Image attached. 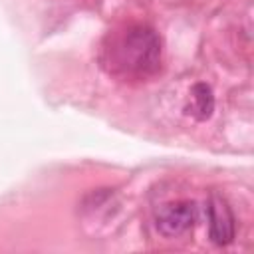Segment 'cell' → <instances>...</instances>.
<instances>
[{
  "label": "cell",
  "instance_id": "1",
  "mask_svg": "<svg viewBox=\"0 0 254 254\" xmlns=\"http://www.w3.org/2000/svg\"><path fill=\"white\" fill-rule=\"evenodd\" d=\"M101 67L119 81H149L161 71L163 46L153 26L125 22L109 30L101 42Z\"/></svg>",
  "mask_w": 254,
  "mask_h": 254
},
{
  "label": "cell",
  "instance_id": "4",
  "mask_svg": "<svg viewBox=\"0 0 254 254\" xmlns=\"http://www.w3.org/2000/svg\"><path fill=\"white\" fill-rule=\"evenodd\" d=\"M212 107H214V99H212L210 89H208L204 83H196L194 89H192L190 113H192L196 119H206V117L210 115Z\"/></svg>",
  "mask_w": 254,
  "mask_h": 254
},
{
  "label": "cell",
  "instance_id": "3",
  "mask_svg": "<svg viewBox=\"0 0 254 254\" xmlns=\"http://www.w3.org/2000/svg\"><path fill=\"white\" fill-rule=\"evenodd\" d=\"M206 212H208L210 238L216 244H228L234 238V216H232V210L226 204V200L216 192L210 194Z\"/></svg>",
  "mask_w": 254,
  "mask_h": 254
},
{
  "label": "cell",
  "instance_id": "2",
  "mask_svg": "<svg viewBox=\"0 0 254 254\" xmlns=\"http://www.w3.org/2000/svg\"><path fill=\"white\" fill-rule=\"evenodd\" d=\"M196 220V204L190 200L167 202L157 212V228L165 236H179L192 228Z\"/></svg>",
  "mask_w": 254,
  "mask_h": 254
}]
</instances>
